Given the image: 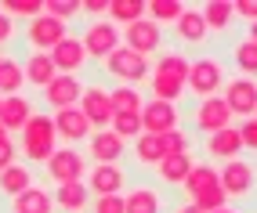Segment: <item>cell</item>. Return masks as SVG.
<instances>
[{
	"mask_svg": "<svg viewBox=\"0 0 257 213\" xmlns=\"http://www.w3.org/2000/svg\"><path fill=\"white\" fill-rule=\"evenodd\" d=\"M232 62L239 65V73H243L246 80H253L257 76V44L253 40H239L232 47Z\"/></svg>",
	"mask_w": 257,
	"mask_h": 213,
	"instance_id": "34",
	"label": "cell"
},
{
	"mask_svg": "<svg viewBox=\"0 0 257 213\" xmlns=\"http://www.w3.org/2000/svg\"><path fill=\"white\" fill-rule=\"evenodd\" d=\"M109 130L116 134V137H142L145 130H142V112H116L112 116V123H109Z\"/></svg>",
	"mask_w": 257,
	"mask_h": 213,
	"instance_id": "36",
	"label": "cell"
},
{
	"mask_svg": "<svg viewBox=\"0 0 257 213\" xmlns=\"http://www.w3.org/2000/svg\"><path fill=\"white\" fill-rule=\"evenodd\" d=\"M80 11H87V15H109V4H105V0H87V4H80Z\"/></svg>",
	"mask_w": 257,
	"mask_h": 213,
	"instance_id": "47",
	"label": "cell"
},
{
	"mask_svg": "<svg viewBox=\"0 0 257 213\" xmlns=\"http://www.w3.org/2000/svg\"><path fill=\"white\" fill-rule=\"evenodd\" d=\"M65 37H69V26L65 22H58V19H51V15H40V19H33L29 22V29H26V40H29V47L33 51H55Z\"/></svg>",
	"mask_w": 257,
	"mask_h": 213,
	"instance_id": "6",
	"label": "cell"
},
{
	"mask_svg": "<svg viewBox=\"0 0 257 213\" xmlns=\"http://www.w3.org/2000/svg\"><path fill=\"white\" fill-rule=\"evenodd\" d=\"M192 166H196L192 152H188V155H163V163L156 166V173H160V181H167V184H181Z\"/></svg>",
	"mask_w": 257,
	"mask_h": 213,
	"instance_id": "26",
	"label": "cell"
},
{
	"mask_svg": "<svg viewBox=\"0 0 257 213\" xmlns=\"http://www.w3.org/2000/svg\"><path fill=\"white\" fill-rule=\"evenodd\" d=\"M11 163H19V145L8 137V141H0V173H4Z\"/></svg>",
	"mask_w": 257,
	"mask_h": 213,
	"instance_id": "43",
	"label": "cell"
},
{
	"mask_svg": "<svg viewBox=\"0 0 257 213\" xmlns=\"http://www.w3.org/2000/svg\"><path fill=\"white\" fill-rule=\"evenodd\" d=\"M253 119H257V112H253Z\"/></svg>",
	"mask_w": 257,
	"mask_h": 213,
	"instance_id": "52",
	"label": "cell"
},
{
	"mask_svg": "<svg viewBox=\"0 0 257 213\" xmlns=\"http://www.w3.org/2000/svg\"><path fill=\"white\" fill-rule=\"evenodd\" d=\"M232 8H235V19H243L246 26L257 22V0H239V4H232Z\"/></svg>",
	"mask_w": 257,
	"mask_h": 213,
	"instance_id": "45",
	"label": "cell"
},
{
	"mask_svg": "<svg viewBox=\"0 0 257 213\" xmlns=\"http://www.w3.org/2000/svg\"><path fill=\"white\" fill-rule=\"evenodd\" d=\"M47 177L55 184H76V181H83V170H87V159H83V152L80 148H55V155L47 159Z\"/></svg>",
	"mask_w": 257,
	"mask_h": 213,
	"instance_id": "3",
	"label": "cell"
},
{
	"mask_svg": "<svg viewBox=\"0 0 257 213\" xmlns=\"http://www.w3.org/2000/svg\"><path fill=\"white\" fill-rule=\"evenodd\" d=\"M80 112L87 116V123H91V127H98V130H109V123H112V116H116L105 87H83Z\"/></svg>",
	"mask_w": 257,
	"mask_h": 213,
	"instance_id": "11",
	"label": "cell"
},
{
	"mask_svg": "<svg viewBox=\"0 0 257 213\" xmlns=\"http://www.w3.org/2000/svg\"><path fill=\"white\" fill-rule=\"evenodd\" d=\"M196 209H203V213H217V209H225L228 206V195H225V188H207V191H199L196 199H188Z\"/></svg>",
	"mask_w": 257,
	"mask_h": 213,
	"instance_id": "38",
	"label": "cell"
},
{
	"mask_svg": "<svg viewBox=\"0 0 257 213\" xmlns=\"http://www.w3.org/2000/svg\"><path fill=\"white\" fill-rule=\"evenodd\" d=\"M55 119L47 112H33V119L22 127V155L29 163H47L51 155H55Z\"/></svg>",
	"mask_w": 257,
	"mask_h": 213,
	"instance_id": "1",
	"label": "cell"
},
{
	"mask_svg": "<svg viewBox=\"0 0 257 213\" xmlns=\"http://www.w3.org/2000/svg\"><path fill=\"white\" fill-rule=\"evenodd\" d=\"M11 213H55V195H47V188L33 184L11 199Z\"/></svg>",
	"mask_w": 257,
	"mask_h": 213,
	"instance_id": "21",
	"label": "cell"
},
{
	"mask_svg": "<svg viewBox=\"0 0 257 213\" xmlns=\"http://www.w3.org/2000/svg\"><path fill=\"white\" fill-rule=\"evenodd\" d=\"M47 55H51V62H55L58 76H76L80 69L87 65V51H83L80 37H65L55 51H47Z\"/></svg>",
	"mask_w": 257,
	"mask_h": 213,
	"instance_id": "14",
	"label": "cell"
},
{
	"mask_svg": "<svg viewBox=\"0 0 257 213\" xmlns=\"http://www.w3.org/2000/svg\"><path fill=\"white\" fill-rule=\"evenodd\" d=\"M217 177H221V188H225L228 199H246V195L253 191V184H257L253 166L243 163V159H232V163H225V166L217 170Z\"/></svg>",
	"mask_w": 257,
	"mask_h": 213,
	"instance_id": "8",
	"label": "cell"
},
{
	"mask_svg": "<svg viewBox=\"0 0 257 213\" xmlns=\"http://www.w3.org/2000/svg\"><path fill=\"white\" fill-rule=\"evenodd\" d=\"M127 152V141L116 137L112 130H94L87 137V155L94 159V163H119Z\"/></svg>",
	"mask_w": 257,
	"mask_h": 213,
	"instance_id": "17",
	"label": "cell"
},
{
	"mask_svg": "<svg viewBox=\"0 0 257 213\" xmlns=\"http://www.w3.org/2000/svg\"><path fill=\"white\" fill-rule=\"evenodd\" d=\"M174 213H203V209H196V206H192V202H185V206H178V209H174Z\"/></svg>",
	"mask_w": 257,
	"mask_h": 213,
	"instance_id": "48",
	"label": "cell"
},
{
	"mask_svg": "<svg viewBox=\"0 0 257 213\" xmlns=\"http://www.w3.org/2000/svg\"><path fill=\"white\" fill-rule=\"evenodd\" d=\"M44 15H51V19H58V22H69L80 15V4L76 0H51V4H44Z\"/></svg>",
	"mask_w": 257,
	"mask_h": 213,
	"instance_id": "41",
	"label": "cell"
},
{
	"mask_svg": "<svg viewBox=\"0 0 257 213\" xmlns=\"http://www.w3.org/2000/svg\"><path fill=\"white\" fill-rule=\"evenodd\" d=\"M29 119H33V105H29V98L15 94V98H4V101H0V127H4L8 134H11V130H22Z\"/></svg>",
	"mask_w": 257,
	"mask_h": 213,
	"instance_id": "19",
	"label": "cell"
},
{
	"mask_svg": "<svg viewBox=\"0 0 257 213\" xmlns=\"http://www.w3.org/2000/svg\"><path fill=\"white\" fill-rule=\"evenodd\" d=\"M83 98V83L76 76H55L47 87H44V101L51 105V109H73V105H80Z\"/></svg>",
	"mask_w": 257,
	"mask_h": 213,
	"instance_id": "15",
	"label": "cell"
},
{
	"mask_svg": "<svg viewBox=\"0 0 257 213\" xmlns=\"http://www.w3.org/2000/svg\"><path fill=\"white\" fill-rule=\"evenodd\" d=\"M123 47H131L134 55H142V58H149L152 51H160V44H163V29L156 26V22H149V19H138V22H131V26H123Z\"/></svg>",
	"mask_w": 257,
	"mask_h": 213,
	"instance_id": "10",
	"label": "cell"
},
{
	"mask_svg": "<svg viewBox=\"0 0 257 213\" xmlns=\"http://www.w3.org/2000/svg\"><path fill=\"white\" fill-rule=\"evenodd\" d=\"M246 40H253V44H257V22H250V37H246Z\"/></svg>",
	"mask_w": 257,
	"mask_h": 213,
	"instance_id": "49",
	"label": "cell"
},
{
	"mask_svg": "<svg viewBox=\"0 0 257 213\" xmlns=\"http://www.w3.org/2000/svg\"><path fill=\"white\" fill-rule=\"evenodd\" d=\"M178 119H181V116H178V105L152 98L145 109H142V130L163 137V134H170V130H178Z\"/></svg>",
	"mask_w": 257,
	"mask_h": 213,
	"instance_id": "12",
	"label": "cell"
},
{
	"mask_svg": "<svg viewBox=\"0 0 257 213\" xmlns=\"http://www.w3.org/2000/svg\"><path fill=\"white\" fill-rule=\"evenodd\" d=\"M217 213H235V209H228V206H225V209H217Z\"/></svg>",
	"mask_w": 257,
	"mask_h": 213,
	"instance_id": "51",
	"label": "cell"
},
{
	"mask_svg": "<svg viewBox=\"0 0 257 213\" xmlns=\"http://www.w3.org/2000/svg\"><path fill=\"white\" fill-rule=\"evenodd\" d=\"M22 83H26L22 65L15 58H8V55H0V98H15L22 91Z\"/></svg>",
	"mask_w": 257,
	"mask_h": 213,
	"instance_id": "27",
	"label": "cell"
},
{
	"mask_svg": "<svg viewBox=\"0 0 257 213\" xmlns=\"http://www.w3.org/2000/svg\"><path fill=\"white\" fill-rule=\"evenodd\" d=\"M0 141H8V130H4V127H0Z\"/></svg>",
	"mask_w": 257,
	"mask_h": 213,
	"instance_id": "50",
	"label": "cell"
},
{
	"mask_svg": "<svg viewBox=\"0 0 257 213\" xmlns=\"http://www.w3.org/2000/svg\"><path fill=\"white\" fill-rule=\"evenodd\" d=\"M239 152H243V137H239V127H225L207 137V155L210 159H225V163H232V159H239Z\"/></svg>",
	"mask_w": 257,
	"mask_h": 213,
	"instance_id": "18",
	"label": "cell"
},
{
	"mask_svg": "<svg viewBox=\"0 0 257 213\" xmlns=\"http://www.w3.org/2000/svg\"><path fill=\"white\" fill-rule=\"evenodd\" d=\"M192 127L199 130V134H217V130H225V127H232V112H228V105H225V98L221 94H214V98H203L199 105H196V112H192Z\"/></svg>",
	"mask_w": 257,
	"mask_h": 213,
	"instance_id": "5",
	"label": "cell"
},
{
	"mask_svg": "<svg viewBox=\"0 0 257 213\" xmlns=\"http://www.w3.org/2000/svg\"><path fill=\"white\" fill-rule=\"evenodd\" d=\"M109 101H112V112H142L145 109L138 87H123V83H119L116 91H109Z\"/></svg>",
	"mask_w": 257,
	"mask_h": 213,
	"instance_id": "33",
	"label": "cell"
},
{
	"mask_svg": "<svg viewBox=\"0 0 257 213\" xmlns=\"http://www.w3.org/2000/svg\"><path fill=\"white\" fill-rule=\"evenodd\" d=\"M0 101H4V98H0Z\"/></svg>",
	"mask_w": 257,
	"mask_h": 213,
	"instance_id": "53",
	"label": "cell"
},
{
	"mask_svg": "<svg viewBox=\"0 0 257 213\" xmlns=\"http://www.w3.org/2000/svg\"><path fill=\"white\" fill-rule=\"evenodd\" d=\"M80 44H83V51H87V58H98V62H105L112 51L119 47V29L112 26V22H91L87 26V33L80 37Z\"/></svg>",
	"mask_w": 257,
	"mask_h": 213,
	"instance_id": "7",
	"label": "cell"
},
{
	"mask_svg": "<svg viewBox=\"0 0 257 213\" xmlns=\"http://www.w3.org/2000/svg\"><path fill=\"white\" fill-rule=\"evenodd\" d=\"M239 137H243V148L257 152V119H243V127H239Z\"/></svg>",
	"mask_w": 257,
	"mask_h": 213,
	"instance_id": "44",
	"label": "cell"
},
{
	"mask_svg": "<svg viewBox=\"0 0 257 213\" xmlns=\"http://www.w3.org/2000/svg\"><path fill=\"white\" fill-rule=\"evenodd\" d=\"M163 202L152 188H131L123 195V213H160Z\"/></svg>",
	"mask_w": 257,
	"mask_h": 213,
	"instance_id": "29",
	"label": "cell"
},
{
	"mask_svg": "<svg viewBox=\"0 0 257 213\" xmlns=\"http://www.w3.org/2000/svg\"><path fill=\"white\" fill-rule=\"evenodd\" d=\"M87 202H91V191H87V184H83V181H76V184H58V191H55V206L69 209V213H80Z\"/></svg>",
	"mask_w": 257,
	"mask_h": 213,
	"instance_id": "28",
	"label": "cell"
},
{
	"mask_svg": "<svg viewBox=\"0 0 257 213\" xmlns=\"http://www.w3.org/2000/svg\"><path fill=\"white\" fill-rule=\"evenodd\" d=\"M188 62L185 55H174V51H167V55H160V62L152 65V76L160 80H174V83H188Z\"/></svg>",
	"mask_w": 257,
	"mask_h": 213,
	"instance_id": "24",
	"label": "cell"
},
{
	"mask_svg": "<svg viewBox=\"0 0 257 213\" xmlns=\"http://www.w3.org/2000/svg\"><path fill=\"white\" fill-rule=\"evenodd\" d=\"M199 15H203V22H207V29H214V33H225L235 22V8L228 0H210V4L199 8Z\"/></svg>",
	"mask_w": 257,
	"mask_h": 213,
	"instance_id": "25",
	"label": "cell"
},
{
	"mask_svg": "<svg viewBox=\"0 0 257 213\" xmlns=\"http://www.w3.org/2000/svg\"><path fill=\"white\" fill-rule=\"evenodd\" d=\"M152 98L156 101H170V105H178V98L185 94V83H174V80H160V76H152Z\"/></svg>",
	"mask_w": 257,
	"mask_h": 213,
	"instance_id": "39",
	"label": "cell"
},
{
	"mask_svg": "<svg viewBox=\"0 0 257 213\" xmlns=\"http://www.w3.org/2000/svg\"><path fill=\"white\" fill-rule=\"evenodd\" d=\"M94 213H123V195H94Z\"/></svg>",
	"mask_w": 257,
	"mask_h": 213,
	"instance_id": "42",
	"label": "cell"
},
{
	"mask_svg": "<svg viewBox=\"0 0 257 213\" xmlns=\"http://www.w3.org/2000/svg\"><path fill=\"white\" fill-rule=\"evenodd\" d=\"M225 105H228V112L232 116H243V119H253L257 112V83L246 80V76H239V80H228L225 83Z\"/></svg>",
	"mask_w": 257,
	"mask_h": 213,
	"instance_id": "9",
	"label": "cell"
},
{
	"mask_svg": "<svg viewBox=\"0 0 257 213\" xmlns=\"http://www.w3.org/2000/svg\"><path fill=\"white\" fill-rule=\"evenodd\" d=\"M188 148H192V137H188L181 127L163 134V155H188Z\"/></svg>",
	"mask_w": 257,
	"mask_h": 213,
	"instance_id": "40",
	"label": "cell"
},
{
	"mask_svg": "<svg viewBox=\"0 0 257 213\" xmlns=\"http://www.w3.org/2000/svg\"><path fill=\"white\" fill-rule=\"evenodd\" d=\"M55 134L76 148L80 141H87V137L94 134V127L87 123V116L80 112V105H73V109H58V112H55Z\"/></svg>",
	"mask_w": 257,
	"mask_h": 213,
	"instance_id": "13",
	"label": "cell"
},
{
	"mask_svg": "<svg viewBox=\"0 0 257 213\" xmlns=\"http://www.w3.org/2000/svg\"><path fill=\"white\" fill-rule=\"evenodd\" d=\"M22 73H26V83H33V87H44L58 76V69H55V62H51V55H44V51H33V55L22 62Z\"/></svg>",
	"mask_w": 257,
	"mask_h": 213,
	"instance_id": "20",
	"label": "cell"
},
{
	"mask_svg": "<svg viewBox=\"0 0 257 213\" xmlns=\"http://www.w3.org/2000/svg\"><path fill=\"white\" fill-rule=\"evenodd\" d=\"M11 40H15V22L8 19L4 11H0V47H8Z\"/></svg>",
	"mask_w": 257,
	"mask_h": 213,
	"instance_id": "46",
	"label": "cell"
},
{
	"mask_svg": "<svg viewBox=\"0 0 257 213\" xmlns=\"http://www.w3.org/2000/svg\"><path fill=\"white\" fill-rule=\"evenodd\" d=\"M0 11L8 15V19H15V15H19V19H40L44 15V4L40 0H4V4H0Z\"/></svg>",
	"mask_w": 257,
	"mask_h": 213,
	"instance_id": "37",
	"label": "cell"
},
{
	"mask_svg": "<svg viewBox=\"0 0 257 213\" xmlns=\"http://www.w3.org/2000/svg\"><path fill=\"white\" fill-rule=\"evenodd\" d=\"M134 159L142 166H160L163 163V137H156V134L134 137Z\"/></svg>",
	"mask_w": 257,
	"mask_h": 213,
	"instance_id": "32",
	"label": "cell"
},
{
	"mask_svg": "<svg viewBox=\"0 0 257 213\" xmlns=\"http://www.w3.org/2000/svg\"><path fill=\"white\" fill-rule=\"evenodd\" d=\"M26 188H33V173H29V166H22V163H11L4 173H0V191L4 195H22Z\"/></svg>",
	"mask_w": 257,
	"mask_h": 213,
	"instance_id": "30",
	"label": "cell"
},
{
	"mask_svg": "<svg viewBox=\"0 0 257 213\" xmlns=\"http://www.w3.org/2000/svg\"><path fill=\"white\" fill-rule=\"evenodd\" d=\"M217 184H221V177H217V166H210V163H196L192 170H188V177L181 181V188H185L188 199H196L199 191L217 188Z\"/></svg>",
	"mask_w": 257,
	"mask_h": 213,
	"instance_id": "23",
	"label": "cell"
},
{
	"mask_svg": "<svg viewBox=\"0 0 257 213\" xmlns=\"http://www.w3.org/2000/svg\"><path fill=\"white\" fill-rule=\"evenodd\" d=\"M181 15H185V4H178V0H152V4H145V19L156 22L160 29L163 26H174Z\"/></svg>",
	"mask_w": 257,
	"mask_h": 213,
	"instance_id": "31",
	"label": "cell"
},
{
	"mask_svg": "<svg viewBox=\"0 0 257 213\" xmlns=\"http://www.w3.org/2000/svg\"><path fill=\"white\" fill-rule=\"evenodd\" d=\"M109 19L131 26V22L145 19V4H142V0H109Z\"/></svg>",
	"mask_w": 257,
	"mask_h": 213,
	"instance_id": "35",
	"label": "cell"
},
{
	"mask_svg": "<svg viewBox=\"0 0 257 213\" xmlns=\"http://www.w3.org/2000/svg\"><path fill=\"white\" fill-rule=\"evenodd\" d=\"M221 83H225V69H221L217 58H196L188 65V83L185 87H192V94H199V101L214 98L221 91Z\"/></svg>",
	"mask_w": 257,
	"mask_h": 213,
	"instance_id": "4",
	"label": "cell"
},
{
	"mask_svg": "<svg viewBox=\"0 0 257 213\" xmlns=\"http://www.w3.org/2000/svg\"><path fill=\"white\" fill-rule=\"evenodd\" d=\"M174 33H178L181 44H203L210 29H207V22H203V15L196 8H185V15L174 22Z\"/></svg>",
	"mask_w": 257,
	"mask_h": 213,
	"instance_id": "22",
	"label": "cell"
},
{
	"mask_svg": "<svg viewBox=\"0 0 257 213\" xmlns=\"http://www.w3.org/2000/svg\"><path fill=\"white\" fill-rule=\"evenodd\" d=\"M101 65H105L116 80H123V87H138V83L152 73L149 58L134 55V51H131V47H123V44H119V47H116V51H112V55H109L105 62H101Z\"/></svg>",
	"mask_w": 257,
	"mask_h": 213,
	"instance_id": "2",
	"label": "cell"
},
{
	"mask_svg": "<svg viewBox=\"0 0 257 213\" xmlns=\"http://www.w3.org/2000/svg\"><path fill=\"white\" fill-rule=\"evenodd\" d=\"M127 184V173L123 166H116V163H98L91 166V177H87V191L91 195H119Z\"/></svg>",
	"mask_w": 257,
	"mask_h": 213,
	"instance_id": "16",
	"label": "cell"
}]
</instances>
